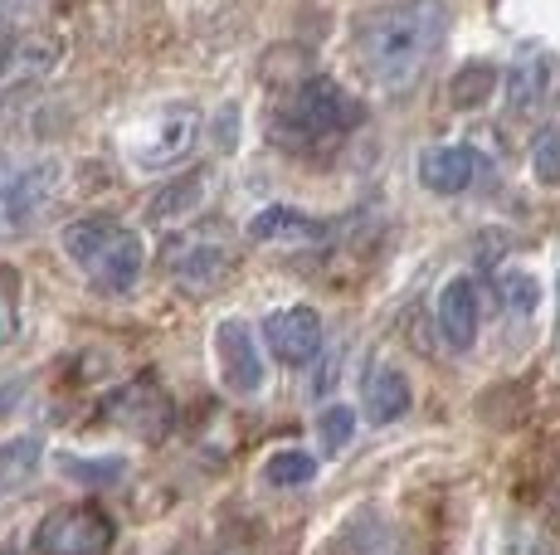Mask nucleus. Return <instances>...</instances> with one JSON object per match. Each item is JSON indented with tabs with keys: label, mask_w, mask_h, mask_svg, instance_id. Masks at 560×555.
Segmentation results:
<instances>
[{
	"label": "nucleus",
	"mask_w": 560,
	"mask_h": 555,
	"mask_svg": "<svg viewBox=\"0 0 560 555\" xmlns=\"http://www.w3.org/2000/svg\"><path fill=\"white\" fill-rule=\"evenodd\" d=\"M59 196L63 166L54 156H0V239L35 229Z\"/></svg>",
	"instance_id": "4"
},
{
	"label": "nucleus",
	"mask_w": 560,
	"mask_h": 555,
	"mask_svg": "<svg viewBox=\"0 0 560 555\" xmlns=\"http://www.w3.org/2000/svg\"><path fill=\"white\" fill-rule=\"evenodd\" d=\"M35 0H0V15H20V10H30Z\"/></svg>",
	"instance_id": "25"
},
{
	"label": "nucleus",
	"mask_w": 560,
	"mask_h": 555,
	"mask_svg": "<svg viewBox=\"0 0 560 555\" xmlns=\"http://www.w3.org/2000/svg\"><path fill=\"white\" fill-rule=\"evenodd\" d=\"M214 366H220V380L234 394H258L264 390V356H258V341L244 322H220L214 327Z\"/></svg>",
	"instance_id": "8"
},
{
	"label": "nucleus",
	"mask_w": 560,
	"mask_h": 555,
	"mask_svg": "<svg viewBox=\"0 0 560 555\" xmlns=\"http://www.w3.org/2000/svg\"><path fill=\"white\" fill-rule=\"evenodd\" d=\"M361 410L371 424H395L409 410V380L395 366H371L361 380Z\"/></svg>",
	"instance_id": "15"
},
{
	"label": "nucleus",
	"mask_w": 560,
	"mask_h": 555,
	"mask_svg": "<svg viewBox=\"0 0 560 555\" xmlns=\"http://www.w3.org/2000/svg\"><path fill=\"white\" fill-rule=\"evenodd\" d=\"M478 176H482V162L472 146H434V152L419 156V180L434 196H463Z\"/></svg>",
	"instance_id": "13"
},
{
	"label": "nucleus",
	"mask_w": 560,
	"mask_h": 555,
	"mask_svg": "<svg viewBox=\"0 0 560 555\" xmlns=\"http://www.w3.org/2000/svg\"><path fill=\"white\" fill-rule=\"evenodd\" d=\"M0 555H5V551H0Z\"/></svg>",
	"instance_id": "26"
},
{
	"label": "nucleus",
	"mask_w": 560,
	"mask_h": 555,
	"mask_svg": "<svg viewBox=\"0 0 560 555\" xmlns=\"http://www.w3.org/2000/svg\"><path fill=\"white\" fill-rule=\"evenodd\" d=\"M39 463V444L35 439H15V444H0V497L15 493Z\"/></svg>",
	"instance_id": "18"
},
{
	"label": "nucleus",
	"mask_w": 560,
	"mask_h": 555,
	"mask_svg": "<svg viewBox=\"0 0 560 555\" xmlns=\"http://www.w3.org/2000/svg\"><path fill=\"white\" fill-rule=\"evenodd\" d=\"M196 142H200V108L171 103V108H156L142 122L127 127L122 152L137 170H171L196 152Z\"/></svg>",
	"instance_id": "5"
},
{
	"label": "nucleus",
	"mask_w": 560,
	"mask_h": 555,
	"mask_svg": "<svg viewBox=\"0 0 560 555\" xmlns=\"http://www.w3.org/2000/svg\"><path fill=\"white\" fill-rule=\"evenodd\" d=\"M317 477V458L303 453V448H278L264 463V483L268 487H307Z\"/></svg>",
	"instance_id": "17"
},
{
	"label": "nucleus",
	"mask_w": 560,
	"mask_h": 555,
	"mask_svg": "<svg viewBox=\"0 0 560 555\" xmlns=\"http://www.w3.org/2000/svg\"><path fill=\"white\" fill-rule=\"evenodd\" d=\"M166 273L186 287L190 297H205L234 273V259L214 229H186L166 244Z\"/></svg>",
	"instance_id": "7"
},
{
	"label": "nucleus",
	"mask_w": 560,
	"mask_h": 555,
	"mask_svg": "<svg viewBox=\"0 0 560 555\" xmlns=\"http://www.w3.org/2000/svg\"><path fill=\"white\" fill-rule=\"evenodd\" d=\"M205 196H210V170H190L186 186L176 180V186H171L166 196H156V200H152V220H156V224H166V220H186V215H196Z\"/></svg>",
	"instance_id": "16"
},
{
	"label": "nucleus",
	"mask_w": 560,
	"mask_h": 555,
	"mask_svg": "<svg viewBox=\"0 0 560 555\" xmlns=\"http://www.w3.org/2000/svg\"><path fill=\"white\" fill-rule=\"evenodd\" d=\"M317 434H322V448H347L351 444V434H357V414L347 410V404H327L322 410V420H317Z\"/></svg>",
	"instance_id": "21"
},
{
	"label": "nucleus",
	"mask_w": 560,
	"mask_h": 555,
	"mask_svg": "<svg viewBox=\"0 0 560 555\" xmlns=\"http://www.w3.org/2000/svg\"><path fill=\"white\" fill-rule=\"evenodd\" d=\"M20 332V273L0 263V346H10Z\"/></svg>",
	"instance_id": "20"
},
{
	"label": "nucleus",
	"mask_w": 560,
	"mask_h": 555,
	"mask_svg": "<svg viewBox=\"0 0 560 555\" xmlns=\"http://www.w3.org/2000/svg\"><path fill=\"white\" fill-rule=\"evenodd\" d=\"M63 45L49 35H10L0 39V88H20V83H39L54 73Z\"/></svg>",
	"instance_id": "11"
},
{
	"label": "nucleus",
	"mask_w": 560,
	"mask_h": 555,
	"mask_svg": "<svg viewBox=\"0 0 560 555\" xmlns=\"http://www.w3.org/2000/svg\"><path fill=\"white\" fill-rule=\"evenodd\" d=\"M478 327H482V303L472 278H448L444 293H439V332L454 351H468L478 341Z\"/></svg>",
	"instance_id": "12"
},
{
	"label": "nucleus",
	"mask_w": 560,
	"mask_h": 555,
	"mask_svg": "<svg viewBox=\"0 0 560 555\" xmlns=\"http://www.w3.org/2000/svg\"><path fill=\"white\" fill-rule=\"evenodd\" d=\"M113 546V517L98 501H69L54 507L35 527V551L39 555H103Z\"/></svg>",
	"instance_id": "6"
},
{
	"label": "nucleus",
	"mask_w": 560,
	"mask_h": 555,
	"mask_svg": "<svg viewBox=\"0 0 560 555\" xmlns=\"http://www.w3.org/2000/svg\"><path fill=\"white\" fill-rule=\"evenodd\" d=\"M107 420L122 424L137 439H161L171 424V400L161 394L156 380H132L127 390H117L113 400H107Z\"/></svg>",
	"instance_id": "9"
},
{
	"label": "nucleus",
	"mask_w": 560,
	"mask_h": 555,
	"mask_svg": "<svg viewBox=\"0 0 560 555\" xmlns=\"http://www.w3.org/2000/svg\"><path fill=\"white\" fill-rule=\"evenodd\" d=\"M448 35V0H395L357 29L361 73L381 93H405Z\"/></svg>",
	"instance_id": "1"
},
{
	"label": "nucleus",
	"mask_w": 560,
	"mask_h": 555,
	"mask_svg": "<svg viewBox=\"0 0 560 555\" xmlns=\"http://www.w3.org/2000/svg\"><path fill=\"white\" fill-rule=\"evenodd\" d=\"M361 117H365L361 103L351 98L337 79H322L317 73V79L298 83V88L283 98V108L273 113V132L283 146H303V152H312V146L337 142V137H347L351 127H361Z\"/></svg>",
	"instance_id": "3"
},
{
	"label": "nucleus",
	"mask_w": 560,
	"mask_h": 555,
	"mask_svg": "<svg viewBox=\"0 0 560 555\" xmlns=\"http://www.w3.org/2000/svg\"><path fill=\"white\" fill-rule=\"evenodd\" d=\"M502 303H508L512 317H532L536 303H541V287H536L532 273H508L502 278Z\"/></svg>",
	"instance_id": "22"
},
{
	"label": "nucleus",
	"mask_w": 560,
	"mask_h": 555,
	"mask_svg": "<svg viewBox=\"0 0 560 555\" xmlns=\"http://www.w3.org/2000/svg\"><path fill=\"white\" fill-rule=\"evenodd\" d=\"M69 473H79V477H117L122 473V463H69Z\"/></svg>",
	"instance_id": "24"
},
{
	"label": "nucleus",
	"mask_w": 560,
	"mask_h": 555,
	"mask_svg": "<svg viewBox=\"0 0 560 555\" xmlns=\"http://www.w3.org/2000/svg\"><path fill=\"white\" fill-rule=\"evenodd\" d=\"M532 166L546 186H560V127H546L532 146Z\"/></svg>",
	"instance_id": "23"
},
{
	"label": "nucleus",
	"mask_w": 560,
	"mask_h": 555,
	"mask_svg": "<svg viewBox=\"0 0 560 555\" xmlns=\"http://www.w3.org/2000/svg\"><path fill=\"white\" fill-rule=\"evenodd\" d=\"M249 239L258 244H322L327 239V224L307 210H293V205H268L249 220Z\"/></svg>",
	"instance_id": "14"
},
{
	"label": "nucleus",
	"mask_w": 560,
	"mask_h": 555,
	"mask_svg": "<svg viewBox=\"0 0 560 555\" xmlns=\"http://www.w3.org/2000/svg\"><path fill=\"white\" fill-rule=\"evenodd\" d=\"M541 93H546V63H541V59H522V63L512 69V79H508L512 108H516V113L536 108V103H541Z\"/></svg>",
	"instance_id": "19"
},
{
	"label": "nucleus",
	"mask_w": 560,
	"mask_h": 555,
	"mask_svg": "<svg viewBox=\"0 0 560 555\" xmlns=\"http://www.w3.org/2000/svg\"><path fill=\"white\" fill-rule=\"evenodd\" d=\"M264 336L283 366H307L322 351V317L312 307H283L264 322Z\"/></svg>",
	"instance_id": "10"
},
{
	"label": "nucleus",
	"mask_w": 560,
	"mask_h": 555,
	"mask_svg": "<svg viewBox=\"0 0 560 555\" xmlns=\"http://www.w3.org/2000/svg\"><path fill=\"white\" fill-rule=\"evenodd\" d=\"M63 253H69L73 269L107 297L132 293V287L142 283V269H147L142 234H137L132 224L113 220V215L73 220L69 229H63Z\"/></svg>",
	"instance_id": "2"
}]
</instances>
